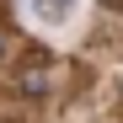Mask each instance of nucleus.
Returning <instances> with one entry per match:
<instances>
[{
	"mask_svg": "<svg viewBox=\"0 0 123 123\" xmlns=\"http://www.w3.org/2000/svg\"><path fill=\"white\" fill-rule=\"evenodd\" d=\"M27 11H32L43 27H64V22H75L80 0H27Z\"/></svg>",
	"mask_w": 123,
	"mask_h": 123,
	"instance_id": "nucleus-2",
	"label": "nucleus"
},
{
	"mask_svg": "<svg viewBox=\"0 0 123 123\" xmlns=\"http://www.w3.org/2000/svg\"><path fill=\"white\" fill-rule=\"evenodd\" d=\"M112 6H123V0H112Z\"/></svg>",
	"mask_w": 123,
	"mask_h": 123,
	"instance_id": "nucleus-5",
	"label": "nucleus"
},
{
	"mask_svg": "<svg viewBox=\"0 0 123 123\" xmlns=\"http://www.w3.org/2000/svg\"><path fill=\"white\" fill-rule=\"evenodd\" d=\"M11 70H16V86L43 91V86H48V70H54V54L37 48V43H22V48H16V59H11Z\"/></svg>",
	"mask_w": 123,
	"mask_h": 123,
	"instance_id": "nucleus-1",
	"label": "nucleus"
},
{
	"mask_svg": "<svg viewBox=\"0 0 123 123\" xmlns=\"http://www.w3.org/2000/svg\"><path fill=\"white\" fill-rule=\"evenodd\" d=\"M0 123H37V118H0Z\"/></svg>",
	"mask_w": 123,
	"mask_h": 123,
	"instance_id": "nucleus-4",
	"label": "nucleus"
},
{
	"mask_svg": "<svg viewBox=\"0 0 123 123\" xmlns=\"http://www.w3.org/2000/svg\"><path fill=\"white\" fill-rule=\"evenodd\" d=\"M6 54H11V37H6V32H0V59H6Z\"/></svg>",
	"mask_w": 123,
	"mask_h": 123,
	"instance_id": "nucleus-3",
	"label": "nucleus"
}]
</instances>
